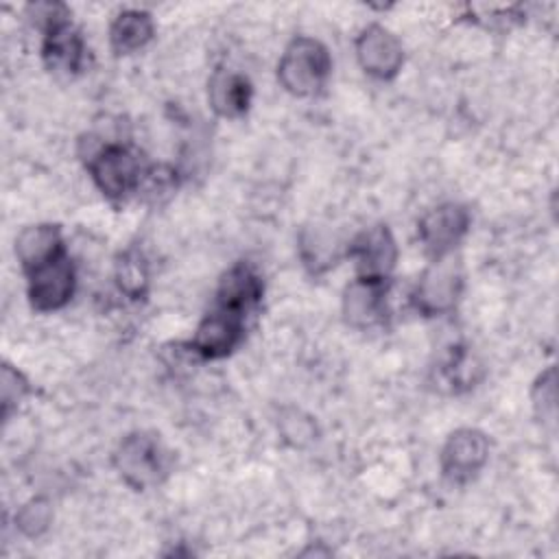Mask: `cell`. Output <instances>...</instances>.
Instances as JSON below:
<instances>
[{
    "mask_svg": "<svg viewBox=\"0 0 559 559\" xmlns=\"http://www.w3.org/2000/svg\"><path fill=\"white\" fill-rule=\"evenodd\" d=\"M48 522H50V509H48V502L44 500H31L15 515V524L20 526V531L31 537L46 531Z\"/></svg>",
    "mask_w": 559,
    "mask_h": 559,
    "instance_id": "cell-17",
    "label": "cell"
},
{
    "mask_svg": "<svg viewBox=\"0 0 559 559\" xmlns=\"http://www.w3.org/2000/svg\"><path fill=\"white\" fill-rule=\"evenodd\" d=\"M41 57L52 72L74 74L83 66L85 46L81 35L68 20V13L61 4H48V15L44 24V46Z\"/></svg>",
    "mask_w": 559,
    "mask_h": 559,
    "instance_id": "cell-3",
    "label": "cell"
},
{
    "mask_svg": "<svg viewBox=\"0 0 559 559\" xmlns=\"http://www.w3.org/2000/svg\"><path fill=\"white\" fill-rule=\"evenodd\" d=\"M207 98L218 116L236 118L247 111L251 100V85L242 74L218 70L210 79Z\"/></svg>",
    "mask_w": 559,
    "mask_h": 559,
    "instance_id": "cell-14",
    "label": "cell"
},
{
    "mask_svg": "<svg viewBox=\"0 0 559 559\" xmlns=\"http://www.w3.org/2000/svg\"><path fill=\"white\" fill-rule=\"evenodd\" d=\"M461 290V266L456 260L448 255L435 258V262L421 275L415 304L426 314H439L454 306Z\"/></svg>",
    "mask_w": 559,
    "mask_h": 559,
    "instance_id": "cell-6",
    "label": "cell"
},
{
    "mask_svg": "<svg viewBox=\"0 0 559 559\" xmlns=\"http://www.w3.org/2000/svg\"><path fill=\"white\" fill-rule=\"evenodd\" d=\"M386 286L384 280L356 277L343 297L345 319L356 328H369L378 323L386 312Z\"/></svg>",
    "mask_w": 559,
    "mask_h": 559,
    "instance_id": "cell-12",
    "label": "cell"
},
{
    "mask_svg": "<svg viewBox=\"0 0 559 559\" xmlns=\"http://www.w3.org/2000/svg\"><path fill=\"white\" fill-rule=\"evenodd\" d=\"M90 173L100 192L111 199H120L140 188L144 175L138 157L120 144H105L98 148L90 159Z\"/></svg>",
    "mask_w": 559,
    "mask_h": 559,
    "instance_id": "cell-4",
    "label": "cell"
},
{
    "mask_svg": "<svg viewBox=\"0 0 559 559\" xmlns=\"http://www.w3.org/2000/svg\"><path fill=\"white\" fill-rule=\"evenodd\" d=\"M356 55L365 72L378 79H391L400 72L404 52L400 41L382 26H369L356 41Z\"/></svg>",
    "mask_w": 559,
    "mask_h": 559,
    "instance_id": "cell-10",
    "label": "cell"
},
{
    "mask_svg": "<svg viewBox=\"0 0 559 559\" xmlns=\"http://www.w3.org/2000/svg\"><path fill=\"white\" fill-rule=\"evenodd\" d=\"M245 317L247 314L242 312L214 306V310L205 314V319L199 323L194 332V338H192L194 352L201 354L203 358L227 356L242 338Z\"/></svg>",
    "mask_w": 559,
    "mask_h": 559,
    "instance_id": "cell-7",
    "label": "cell"
},
{
    "mask_svg": "<svg viewBox=\"0 0 559 559\" xmlns=\"http://www.w3.org/2000/svg\"><path fill=\"white\" fill-rule=\"evenodd\" d=\"M151 37H153L151 15L144 11H135V9L122 11L109 28L111 48L118 55H127V52L142 48Z\"/></svg>",
    "mask_w": 559,
    "mask_h": 559,
    "instance_id": "cell-16",
    "label": "cell"
},
{
    "mask_svg": "<svg viewBox=\"0 0 559 559\" xmlns=\"http://www.w3.org/2000/svg\"><path fill=\"white\" fill-rule=\"evenodd\" d=\"M489 443L483 432L463 428L450 435L441 452V469L452 483L469 480L487 461Z\"/></svg>",
    "mask_w": 559,
    "mask_h": 559,
    "instance_id": "cell-9",
    "label": "cell"
},
{
    "mask_svg": "<svg viewBox=\"0 0 559 559\" xmlns=\"http://www.w3.org/2000/svg\"><path fill=\"white\" fill-rule=\"evenodd\" d=\"M260 297H262L260 275L249 264L240 262L231 266L221 280L216 290V306L247 314L251 308L258 306Z\"/></svg>",
    "mask_w": 559,
    "mask_h": 559,
    "instance_id": "cell-13",
    "label": "cell"
},
{
    "mask_svg": "<svg viewBox=\"0 0 559 559\" xmlns=\"http://www.w3.org/2000/svg\"><path fill=\"white\" fill-rule=\"evenodd\" d=\"M469 227V214L459 203H443L430 210L419 223V238L435 255H448Z\"/></svg>",
    "mask_w": 559,
    "mask_h": 559,
    "instance_id": "cell-8",
    "label": "cell"
},
{
    "mask_svg": "<svg viewBox=\"0 0 559 559\" xmlns=\"http://www.w3.org/2000/svg\"><path fill=\"white\" fill-rule=\"evenodd\" d=\"M332 68L328 48L312 37H297L284 50L277 79L295 96H310L323 87Z\"/></svg>",
    "mask_w": 559,
    "mask_h": 559,
    "instance_id": "cell-1",
    "label": "cell"
},
{
    "mask_svg": "<svg viewBox=\"0 0 559 559\" xmlns=\"http://www.w3.org/2000/svg\"><path fill=\"white\" fill-rule=\"evenodd\" d=\"M118 282H120V288L131 295V297H138L142 290H144V284H146V273H144V266L140 264L138 258H124V262H120V271H118Z\"/></svg>",
    "mask_w": 559,
    "mask_h": 559,
    "instance_id": "cell-18",
    "label": "cell"
},
{
    "mask_svg": "<svg viewBox=\"0 0 559 559\" xmlns=\"http://www.w3.org/2000/svg\"><path fill=\"white\" fill-rule=\"evenodd\" d=\"M349 255L356 260L358 277L386 280L391 269L395 266L397 249L391 231L384 225L371 227L362 231L349 247Z\"/></svg>",
    "mask_w": 559,
    "mask_h": 559,
    "instance_id": "cell-11",
    "label": "cell"
},
{
    "mask_svg": "<svg viewBox=\"0 0 559 559\" xmlns=\"http://www.w3.org/2000/svg\"><path fill=\"white\" fill-rule=\"evenodd\" d=\"M26 275L31 306L39 312H50L66 306L74 290V269L66 249L26 269Z\"/></svg>",
    "mask_w": 559,
    "mask_h": 559,
    "instance_id": "cell-2",
    "label": "cell"
},
{
    "mask_svg": "<svg viewBox=\"0 0 559 559\" xmlns=\"http://www.w3.org/2000/svg\"><path fill=\"white\" fill-rule=\"evenodd\" d=\"M116 467L129 485L144 489L155 485L166 472V452L155 437L135 432L120 443L116 452Z\"/></svg>",
    "mask_w": 559,
    "mask_h": 559,
    "instance_id": "cell-5",
    "label": "cell"
},
{
    "mask_svg": "<svg viewBox=\"0 0 559 559\" xmlns=\"http://www.w3.org/2000/svg\"><path fill=\"white\" fill-rule=\"evenodd\" d=\"M61 249H63L61 231L55 225L26 227L15 240V253H17V260L22 262L24 271L52 258Z\"/></svg>",
    "mask_w": 559,
    "mask_h": 559,
    "instance_id": "cell-15",
    "label": "cell"
}]
</instances>
